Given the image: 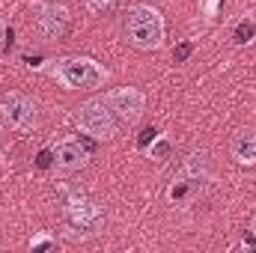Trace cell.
<instances>
[{"label":"cell","instance_id":"6da1fadb","mask_svg":"<svg viewBox=\"0 0 256 253\" xmlns=\"http://www.w3.org/2000/svg\"><path fill=\"white\" fill-rule=\"evenodd\" d=\"M48 74L66 90H84V92L104 86L110 78V72L92 57H60L48 66Z\"/></svg>","mask_w":256,"mask_h":253},{"label":"cell","instance_id":"7a4b0ae2","mask_svg":"<svg viewBox=\"0 0 256 253\" xmlns=\"http://www.w3.org/2000/svg\"><path fill=\"white\" fill-rule=\"evenodd\" d=\"M126 39L137 51H158L164 45V18L149 3H134L126 12Z\"/></svg>","mask_w":256,"mask_h":253},{"label":"cell","instance_id":"3957f363","mask_svg":"<svg viewBox=\"0 0 256 253\" xmlns=\"http://www.w3.org/2000/svg\"><path fill=\"white\" fill-rule=\"evenodd\" d=\"M78 126L84 134H90L92 140H114L120 134L116 114L110 110L108 98H90L78 108Z\"/></svg>","mask_w":256,"mask_h":253},{"label":"cell","instance_id":"277c9868","mask_svg":"<svg viewBox=\"0 0 256 253\" xmlns=\"http://www.w3.org/2000/svg\"><path fill=\"white\" fill-rule=\"evenodd\" d=\"M0 114L15 131H33L39 126V104L30 96L15 92V90L0 96Z\"/></svg>","mask_w":256,"mask_h":253},{"label":"cell","instance_id":"5b68a950","mask_svg":"<svg viewBox=\"0 0 256 253\" xmlns=\"http://www.w3.org/2000/svg\"><path fill=\"white\" fill-rule=\"evenodd\" d=\"M68 9L57 0H45L39 6V15H36V33L45 39V42H63L68 36Z\"/></svg>","mask_w":256,"mask_h":253},{"label":"cell","instance_id":"8992f818","mask_svg":"<svg viewBox=\"0 0 256 253\" xmlns=\"http://www.w3.org/2000/svg\"><path fill=\"white\" fill-rule=\"evenodd\" d=\"M108 104H110V110L116 114V120L126 122V126L140 122V116L146 114V96H143L137 86H122V90L108 92Z\"/></svg>","mask_w":256,"mask_h":253},{"label":"cell","instance_id":"52a82bcc","mask_svg":"<svg viewBox=\"0 0 256 253\" xmlns=\"http://www.w3.org/2000/svg\"><path fill=\"white\" fill-rule=\"evenodd\" d=\"M66 218H68V224L74 226V230H98V224H102V208L92 202V200H86L84 194H72L68 200H66Z\"/></svg>","mask_w":256,"mask_h":253},{"label":"cell","instance_id":"ba28073f","mask_svg":"<svg viewBox=\"0 0 256 253\" xmlns=\"http://www.w3.org/2000/svg\"><path fill=\"white\" fill-rule=\"evenodd\" d=\"M86 161H90V149H86L80 140H74V137L60 140V143H57V149H54V164H57L63 173L84 170V167H86Z\"/></svg>","mask_w":256,"mask_h":253},{"label":"cell","instance_id":"9c48e42d","mask_svg":"<svg viewBox=\"0 0 256 253\" xmlns=\"http://www.w3.org/2000/svg\"><path fill=\"white\" fill-rule=\"evenodd\" d=\"M230 155L238 167H256V131L254 128H242L232 134L230 143Z\"/></svg>","mask_w":256,"mask_h":253},{"label":"cell","instance_id":"30bf717a","mask_svg":"<svg viewBox=\"0 0 256 253\" xmlns=\"http://www.w3.org/2000/svg\"><path fill=\"white\" fill-rule=\"evenodd\" d=\"M200 185H202V179H194V176H179L173 185H170V190H167V196H170V202L173 206H179V202H188L194 194L200 190Z\"/></svg>","mask_w":256,"mask_h":253},{"label":"cell","instance_id":"8fae6325","mask_svg":"<svg viewBox=\"0 0 256 253\" xmlns=\"http://www.w3.org/2000/svg\"><path fill=\"white\" fill-rule=\"evenodd\" d=\"M182 173L185 176H194V179H206L208 176V152L206 149H194L191 155L185 158Z\"/></svg>","mask_w":256,"mask_h":253},{"label":"cell","instance_id":"7c38bea8","mask_svg":"<svg viewBox=\"0 0 256 253\" xmlns=\"http://www.w3.org/2000/svg\"><path fill=\"white\" fill-rule=\"evenodd\" d=\"M254 36H256V24L254 21H242V24L236 27V33H232V39H236L238 45H248Z\"/></svg>","mask_w":256,"mask_h":253},{"label":"cell","instance_id":"4fadbf2b","mask_svg":"<svg viewBox=\"0 0 256 253\" xmlns=\"http://www.w3.org/2000/svg\"><path fill=\"white\" fill-rule=\"evenodd\" d=\"M167 155H170V143H167L164 137H158V140L152 143V149H149V158L161 164V161H167Z\"/></svg>","mask_w":256,"mask_h":253},{"label":"cell","instance_id":"5bb4252c","mask_svg":"<svg viewBox=\"0 0 256 253\" xmlns=\"http://www.w3.org/2000/svg\"><path fill=\"white\" fill-rule=\"evenodd\" d=\"M116 3H120V0H84V6H86L92 15H104V12L116 9Z\"/></svg>","mask_w":256,"mask_h":253},{"label":"cell","instance_id":"9a60e30c","mask_svg":"<svg viewBox=\"0 0 256 253\" xmlns=\"http://www.w3.org/2000/svg\"><path fill=\"white\" fill-rule=\"evenodd\" d=\"M54 248H57V238L48 236V232H42V236H36L30 242V250H54Z\"/></svg>","mask_w":256,"mask_h":253},{"label":"cell","instance_id":"2e32d148","mask_svg":"<svg viewBox=\"0 0 256 253\" xmlns=\"http://www.w3.org/2000/svg\"><path fill=\"white\" fill-rule=\"evenodd\" d=\"M158 134H161L158 128H143V131L137 134V149H149V146L158 140Z\"/></svg>","mask_w":256,"mask_h":253},{"label":"cell","instance_id":"e0dca14e","mask_svg":"<svg viewBox=\"0 0 256 253\" xmlns=\"http://www.w3.org/2000/svg\"><path fill=\"white\" fill-rule=\"evenodd\" d=\"M191 54H194V42H179V45L173 48V60H176V63H185Z\"/></svg>","mask_w":256,"mask_h":253},{"label":"cell","instance_id":"ac0fdd59","mask_svg":"<svg viewBox=\"0 0 256 253\" xmlns=\"http://www.w3.org/2000/svg\"><path fill=\"white\" fill-rule=\"evenodd\" d=\"M36 167H39V170L54 167V149H42V152L36 155Z\"/></svg>","mask_w":256,"mask_h":253},{"label":"cell","instance_id":"d6986e66","mask_svg":"<svg viewBox=\"0 0 256 253\" xmlns=\"http://www.w3.org/2000/svg\"><path fill=\"white\" fill-rule=\"evenodd\" d=\"M3 36H6V45H3V51H12V45H15V30H12V27H6V33H3Z\"/></svg>","mask_w":256,"mask_h":253},{"label":"cell","instance_id":"ffe728a7","mask_svg":"<svg viewBox=\"0 0 256 253\" xmlns=\"http://www.w3.org/2000/svg\"><path fill=\"white\" fill-rule=\"evenodd\" d=\"M21 60H24L27 66H39V63H42V57H30V54H24Z\"/></svg>","mask_w":256,"mask_h":253},{"label":"cell","instance_id":"44dd1931","mask_svg":"<svg viewBox=\"0 0 256 253\" xmlns=\"http://www.w3.org/2000/svg\"><path fill=\"white\" fill-rule=\"evenodd\" d=\"M0 143H3V126H0Z\"/></svg>","mask_w":256,"mask_h":253}]
</instances>
